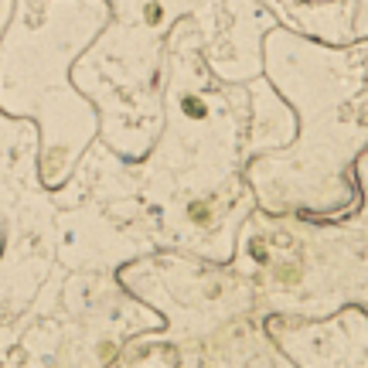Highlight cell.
I'll use <instances>...</instances> for the list:
<instances>
[{
    "instance_id": "6da1fadb",
    "label": "cell",
    "mask_w": 368,
    "mask_h": 368,
    "mask_svg": "<svg viewBox=\"0 0 368 368\" xmlns=\"http://www.w3.org/2000/svg\"><path fill=\"white\" fill-rule=\"evenodd\" d=\"M184 109H188L191 116H205V106H201V103H195V99H184Z\"/></svg>"
},
{
    "instance_id": "7a4b0ae2",
    "label": "cell",
    "mask_w": 368,
    "mask_h": 368,
    "mask_svg": "<svg viewBox=\"0 0 368 368\" xmlns=\"http://www.w3.org/2000/svg\"><path fill=\"white\" fill-rule=\"evenodd\" d=\"M147 21H150V24H157V21H161V7H157V4H150V11H147Z\"/></svg>"
}]
</instances>
